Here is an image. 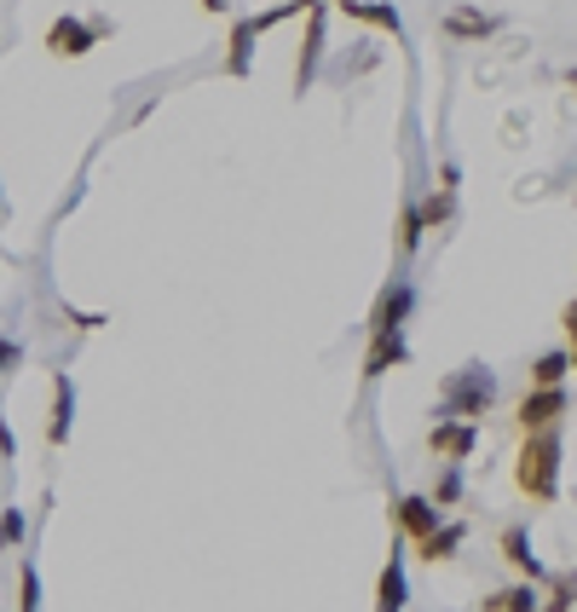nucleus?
<instances>
[{"mask_svg":"<svg viewBox=\"0 0 577 612\" xmlns=\"http://www.w3.org/2000/svg\"><path fill=\"white\" fill-rule=\"evenodd\" d=\"M410 364V341L404 330H369V346H364V381H381V376H393Z\"/></svg>","mask_w":577,"mask_h":612,"instance_id":"6e6552de","label":"nucleus"},{"mask_svg":"<svg viewBox=\"0 0 577 612\" xmlns=\"http://www.w3.org/2000/svg\"><path fill=\"white\" fill-rule=\"evenodd\" d=\"M572 370H577V336H572Z\"/></svg>","mask_w":577,"mask_h":612,"instance_id":"c85d7f7f","label":"nucleus"},{"mask_svg":"<svg viewBox=\"0 0 577 612\" xmlns=\"http://www.w3.org/2000/svg\"><path fill=\"white\" fill-rule=\"evenodd\" d=\"M462 543H468V526L462 520H439V532H427L422 543H416V561H457L462 555Z\"/></svg>","mask_w":577,"mask_h":612,"instance_id":"dca6fc26","label":"nucleus"},{"mask_svg":"<svg viewBox=\"0 0 577 612\" xmlns=\"http://www.w3.org/2000/svg\"><path fill=\"white\" fill-rule=\"evenodd\" d=\"M410 555L404 549H393V555L381 561V578H376V612H404L410 607Z\"/></svg>","mask_w":577,"mask_h":612,"instance_id":"f8f14e48","label":"nucleus"},{"mask_svg":"<svg viewBox=\"0 0 577 612\" xmlns=\"http://www.w3.org/2000/svg\"><path fill=\"white\" fill-rule=\"evenodd\" d=\"M572 376V346H549V353L531 358V387H566Z\"/></svg>","mask_w":577,"mask_h":612,"instance_id":"a211bd4d","label":"nucleus"},{"mask_svg":"<svg viewBox=\"0 0 577 612\" xmlns=\"http://www.w3.org/2000/svg\"><path fill=\"white\" fill-rule=\"evenodd\" d=\"M473 445H480V422H462V416H439L427 427V451L439 462H468Z\"/></svg>","mask_w":577,"mask_h":612,"instance_id":"0eeeda50","label":"nucleus"},{"mask_svg":"<svg viewBox=\"0 0 577 612\" xmlns=\"http://www.w3.org/2000/svg\"><path fill=\"white\" fill-rule=\"evenodd\" d=\"M0 462H17V434H12L7 416H0Z\"/></svg>","mask_w":577,"mask_h":612,"instance_id":"393cba45","label":"nucleus"},{"mask_svg":"<svg viewBox=\"0 0 577 612\" xmlns=\"http://www.w3.org/2000/svg\"><path fill=\"white\" fill-rule=\"evenodd\" d=\"M462 492H468V474H462V462H445L439 468V480H433V503H439V508H457L462 503Z\"/></svg>","mask_w":577,"mask_h":612,"instance_id":"aec40b11","label":"nucleus"},{"mask_svg":"<svg viewBox=\"0 0 577 612\" xmlns=\"http://www.w3.org/2000/svg\"><path fill=\"white\" fill-rule=\"evenodd\" d=\"M255 40H260L255 17H232V40H225V75L232 81H243L255 70Z\"/></svg>","mask_w":577,"mask_h":612,"instance_id":"4468645a","label":"nucleus"},{"mask_svg":"<svg viewBox=\"0 0 577 612\" xmlns=\"http://www.w3.org/2000/svg\"><path fill=\"white\" fill-rule=\"evenodd\" d=\"M480 612H543L538 584H514V589H491L480 601Z\"/></svg>","mask_w":577,"mask_h":612,"instance_id":"f3484780","label":"nucleus"},{"mask_svg":"<svg viewBox=\"0 0 577 612\" xmlns=\"http://www.w3.org/2000/svg\"><path fill=\"white\" fill-rule=\"evenodd\" d=\"M439 30H445L450 40H491V35L503 30V17H497V12H480V7H450Z\"/></svg>","mask_w":577,"mask_h":612,"instance_id":"ddd939ff","label":"nucleus"},{"mask_svg":"<svg viewBox=\"0 0 577 612\" xmlns=\"http://www.w3.org/2000/svg\"><path fill=\"white\" fill-rule=\"evenodd\" d=\"M514 485L526 503H554L561 497V427L543 434H520V457H514Z\"/></svg>","mask_w":577,"mask_h":612,"instance_id":"f257e3e1","label":"nucleus"},{"mask_svg":"<svg viewBox=\"0 0 577 612\" xmlns=\"http://www.w3.org/2000/svg\"><path fill=\"white\" fill-rule=\"evenodd\" d=\"M566 87H572V93H577V70H572V75H566Z\"/></svg>","mask_w":577,"mask_h":612,"instance_id":"cd10ccee","label":"nucleus"},{"mask_svg":"<svg viewBox=\"0 0 577 612\" xmlns=\"http://www.w3.org/2000/svg\"><path fill=\"white\" fill-rule=\"evenodd\" d=\"M439 404H450V416H462V422H480L497 404V376L485 364H462V370H450L439 381Z\"/></svg>","mask_w":577,"mask_h":612,"instance_id":"f03ea898","label":"nucleus"},{"mask_svg":"<svg viewBox=\"0 0 577 612\" xmlns=\"http://www.w3.org/2000/svg\"><path fill=\"white\" fill-rule=\"evenodd\" d=\"M439 520H445V508L433 503L427 492H410V497H393V526L410 538V543H422L427 532H439Z\"/></svg>","mask_w":577,"mask_h":612,"instance_id":"1a4fd4ad","label":"nucleus"},{"mask_svg":"<svg viewBox=\"0 0 577 612\" xmlns=\"http://www.w3.org/2000/svg\"><path fill=\"white\" fill-rule=\"evenodd\" d=\"M225 7H232V0H202V12H209V17H225Z\"/></svg>","mask_w":577,"mask_h":612,"instance_id":"bb28decb","label":"nucleus"},{"mask_svg":"<svg viewBox=\"0 0 577 612\" xmlns=\"http://www.w3.org/2000/svg\"><path fill=\"white\" fill-rule=\"evenodd\" d=\"M70 427H75V376L52 370V404H47V445L52 451H64Z\"/></svg>","mask_w":577,"mask_h":612,"instance_id":"9d476101","label":"nucleus"},{"mask_svg":"<svg viewBox=\"0 0 577 612\" xmlns=\"http://www.w3.org/2000/svg\"><path fill=\"white\" fill-rule=\"evenodd\" d=\"M422 237H427V220H422V197L410 191V197H404V209H399V255L410 260V255L422 249Z\"/></svg>","mask_w":577,"mask_h":612,"instance_id":"6ab92c4d","label":"nucleus"},{"mask_svg":"<svg viewBox=\"0 0 577 612\" xmlns=\"http://www.w3.org/2000/svg\"><path fill=\"white\" fill-rule=\"evenodd\" d=\"M323 7H329V0H313V12H306V35H301V58H295V93H313V81L323 70V52H329Z\"/></svg>","mask_w":577,"mask_h":612,"instance_id":"423d86ee","label":"nucleus"},{"mask_svg":"<svg viewBox=\"0 0 577 612\" xmlns=\"http://www.w3.org/2000/svg\"><path fill=\"white\" fill-rule=\"evenodd\" d=\"M503 561H508L526 584H543V578H549V566L531 555V532H526V526H508V532H503Z\"/></svg>","mask_w":577,"mask_h":612,"instance_id":"2eb2a0df","label":"nucleus"},{"mask_svg":"<svg viewBox=\"0 0 577 612\" xmlns=\"http://www.w3.org/2000/svg\"><path fill=\"white\" fill-rule=\"evenodd\" d=\"M12 370H24V341L0 330V376H12Z\"/></svg>","mask_w":577,"mask_h":612,"instance_id":"b1692460","label":"nucleus"},{"mask_svg":"<svg viewBox=\"0 0 577 612\" xmlns=\"http://www.w3.org/2000/svg\"><path fill=\"white\" fill-rule=\"evenodd\" d=\"M64 318L75 323V330H105V323H110L105 313H64Z\"/></svg>","mask_w":577,"mask_h":612,"instance_id":"a878e982","label":"nucleus"},{"mask_svg":"<svg viewBox=\"0 0 577 612\" xmlns=\"http://www.w3.org/2000/svg\"><path fill=\"white\" fill-rule=\"evenodd\" d=\"M341 17H353V24H364V30H387V35H404V12L393 7V0H329Z\"/></svg>","mask_w":577,"mask_h":612,"instance_id":"9b49d317","label":"nucleus"},{"mask_svg":"<svg viewBox=\"0 0 577 612\" xmlns=\"http://www.w3.org/2000/svg\"><path fill=\"white\" fill-rule=\"evenodd\" d=\"M572 607H577V573H554L549 596H543V612H572Z\"/></svg>","mask_w":577,"mask_h":612,"instance_id":"4be33fe9","label":"nucleus"},{"mask_svg":"<svg viewBox=\"0 0 577 612\" xmlns=\"http://www.w3.org/2000/svg\"><path fill=\"white\" fill-rule=\"evenodd\" d=\"M410 313H416V278L393 272V278L381 283L376 306H369V330H404Z\"/></svg>","mask_w":577,"mask_h":612,"instance_id":"20e7f679","label":"nucleus"},{"mask_svg":"<svg viewBox=\"0 0 577 612\" xmlns=\"http://www.w3.org/2000/svg\"><path fill=\"white\" fill-rule=\"evenodd\" d=\"M24 538H30L24 503H7V508H0V555H12V549H24Z\"/></svg>","mask_w":577,"mask_h":612,"instance_id":"412c9836","label":"nucleus"},{"mask_svg":"<svg viewBox=\"0 0 577 612\" xmlns=\"http://www.w3.org/2000/svg\"><path fill=\"white\" fill-rule=\"evenodd\" d=\"M17 612H40V573L30 555L17 561Z\"/></svg>","mask_w":577,"mask_h":612,"instance_id":"5701e85b","label":"nucleus"},{"mask_svg":"<svg viewBox=\"0 0 577 612\" xmlns=\"http://www.w3.org/2000/svg\"><path fill=\"white\" fill-rule=\"evenodd\" d=\"M0 214H7V186H0Z\"/></svg>","mask_w":577,"mask_h":612,"instance_id":"c756f323","label":"nucleus"},{"mask_svg":"<svg viewBox=\"0 0 577 612\" xmlns=\"http://www.w3.org/2000/svg\"><path fill=\"white\" fill-rule=\"evenodd\" d=\"M566 411H572L566 387H531V393L514 404V427H520V434H543V427H561Z\"/></svg>","mask_w":577,"mask_h":612,"instance_id":"39448f33","label":"nucleus"},{"mask_svg":"<svg viewBox=\"0 0 577 612\" xmlns=\"http://www.w3.org/2000/svg\"><path fill=\"white\" fill-rule=\"evenodd\" d=\"M110 35V17H81V12H58L52 24H47V40H40V47H47L52 58H87L98 40Z\"/></svg>","mask_w":577,"mask_h":612,"instance_id":"7ed1b4c3","label":"nucleus"}]
</instances>
